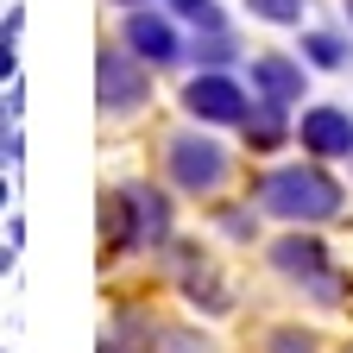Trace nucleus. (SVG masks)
<instances>
[{
  "mask_svg": "<svg viewBox=\"0 0 353 353\" xmlns=\"http://www.w3.org/2000/svg\"><path fill=\"white\" fill-rule=\"evenodd\" d=\"M252 208L284 221V228H322L347 208V183L322 164V158H296V164H272L252 176Z\"/></svg>",
  "mask_w": 353,
  "mask_h": 353,
  "instance_id": "1",
  "label": "nucleus"
},
{
  "mask_svg": "<svg viewBox=\"0 0 353 353\" xmlns=\"http://www.w3.org/2000/svg\"><path fill=\"white\" fill-rule=\"evenodd\" d=\"M164 176H170V190L176 196H190V202H214L221 190L234 183V152L214 139L208 126H176L170 139H164Z\"/></svg>",
  "mask_w": 353,
  "mask_h": 353,
  "instance_id": "2",
  "label": "nucleus"
},
{
  "mask_svg": "<svg viewBox=\"0 0 353 353\" xmlns=\"http://www.w3.org/2000/svg\"><path fill=\"white\" fill-rule=\"evenodd\" d=\"M152 76L158 70L139 63L120 38L101 44L95 51V108H101V120H132L139 108H152Z\"/></svg>",
  "mask_w": 353,
  "mask_h": 353,
  "instance_id": "3",
  "label": "nucleus"
},
{
  "mask_svg": "<svg viewBox=\"0 0 353 353\" xmlns=\"http://www.w3.org/2000/svg\"><path fill=\"white\" fill-rule=\"evenodd\" d=\"M120 44L139 63H152V70H176V63L190 57L183 19H176V13H158V7H126L120 13Z\"/></svg>",
  "mask_w": 353,
  "mask_h": 353,
  "instance_id": "4",
  "label": "nucleus"
},
{
  "mask_svg": "<svg viewBox=\"0 0 353 353\" xmlns=\"http://www.w3.org/2000/svg\"><path fill=\"white\" fill-rule=\"evenodd\" d=\"M183 114L196 120V126H240L246 120V108H252V95H246V82L234 76V70H196L190 82H183Z\"/></svg>",
  "mask_w": 353,
  "mask_h": 353,
  "instance_id": "5",
  "label": "nucleus"
},
{
  "mask_svg": "<svg viewBox=\"0 0 353 353\" xmlns=\"http://www.w3.org/2000/svg\"><path fill=\"white\" fill-rule=\"evenodd\" d=\"M120 196H126V221H132V259H139V252H164L176 240V202H170V190L132 176V183H120Z\"/></svg>",
  "mask_w": 353,
  "mask_h": 353,
  "instance_id": "6",
  "label": "nucleus"
},
{
  "mask_svg": "<svg viewBox=\"0 0 353 353\" xmlns=\"http://www.w3.org/2000/svg\"><path fill=\"white\" fill-rule=\"evenodd\" d=\"M265 265H272L284 284L309 290L316 278H328V272H334V252H328V240H322L316 228H284L272 246H265Z\"/></svg>",
  "mask_w": 353,
  "mask_h": 353,
  "instance_id": "7",
  "label": "nucleus"
},
{
  "mask_svg": "<svg viewBox=\"0 0 353 353\" xmlns=\"http://www.w3.org/2000/svg\"><path fill=\"white\" fill-rule=\"evenodd\" d=\"M290 139H296L309 158H322V164L353 158V114H347L341 101H316V108L296 114V132H290Z\"/></svg>",
  "mask_w": 353,
  "mask_h": 353,
  "instance_id": "8",
  "label": "nucleus"
},
{
  "mask_svg": "<svg viewBox=\"0 0 353 353\" xmlns=\"http://www.w3.org/2000/svg\"><path fill=\"white\" fill-rule=\"evenodd\" d=\"M246 82H252V95L296 108L309 95V63L303 57H284V51H259V57H246Z\"/></svg>",
  "mask_w": 353,
  "mask_h": 353,
  "instance_id": "9",
  "label": "nucleus"
},
{
  "mask_svg": "<svg viewBox=\"0 0 353 353\" xmlns=\"http://www.w3.org/2000/svg\"><path fill=\"white\" fill-rule=\"evenodd\" d=\"M158 328L164 322L145 303H114L101 334H95V353H158Z\"/></svg>",
  "mask_w": 353,
  "mask_h": 353,
  "instance_id": "10",
  "label": "nucleus"
},
{
  "mask_svg": "<svg viewBox=\"0 0 353 353\" xmlns=\"http://www.w3.org/2000/svg\"><path fill=\"white\" fill-rule=\"evenodd\" d=\"M240 132H246V152H252V158H265V152H278V145L290 139V132H296V120H290V108H284V101H265V95H252V108H246Z\"/></svg>",
  "mask_w": 353,
  "mask_h": 353,
  "instance_id": "11",
  "label": "nucleus"
},
{
  "mask_svg": "<svg viewBox=\"0 0 353 353\" xmlns=\"http://www.w3.org/2000/svg\"><path fill=\"white\" fill-rule=\"evenodd\" d=\"M101 265H114V259H132V221H126V196H120V183L101 196Z\"/></svg>",
  "mask_w": 353,
  "mask_h": 353,
  "instance_id": "12",
  "label": "nucleus"
},
{
  "mask_svg": "<svg viewBox=\"0 0 353 353\" xmlns=\"http://www.w3.org/2000/svg\"><path fill=\"white\" fill-rule=\"evenodd\" d=\"M208 221H214V234L221 240H234V246H259V228H265V214L246 202H208Z\"/></svg>",
  "mask_w": 353,
  "mask_h": 353,
  "instance_id": "13",
  "label": "nucleus"
},
{
  "mask_svg": "<svg viewBox=\"0 0 353 353\" xmlns=\"http://www.w3.org/2000/svg\"><path fill=\"white\" fill-rule=\"evenodd\" d=\"M183 63H196V70H234V63H246V51H240L234 26H228V32H196Z\"/></svg>",
  "mask_w": 353,
  "mask_h": 353,
  "instance_id": "14",
  "label": "nucleus"
},
{
  "mask_svg": "<svg viewBox=\"0 0 353 353\" xmlns=\"http://www.w3.org/2000/svg\"><path fill=\"white\" fill-rule=\"evenodd\" d=\"M303 63H309V70H347V63H353V44H347V32L309 26V32H303Z\"/></svg>",
  "mask_w": 353,
  "mask_h": 353,
  "instance_id": "15",
  "label": "nucleus"
},
{
  "mask_svg": "<svg viewBox=\"0 0 353 353\" xmlns=\"http://www.w3.org/2000/svg\"><path fill=\"white\" fill-rule=\"evenodd\" d=\"M259 353H322V334L303 322H272L259 328Z\"/></svg>",
  "mask_w": 353,
  "mask_h": 353,
  "instance_id": "16",
  "label": "nucleus"
},
{
  "mask_svg": "<svg viewBox=\"0 0 353 353\" xmlns=\"http://www.w3.org/2000/svg\"><path fill=\"white\" fill-rule=\"evenodd\" d=\"M164 13H176L190 32H228V13H221V0H164Z\"/></svg>",
  "mask_w": 353,
  "mask_h": 353,
  "instance_id": "17",
  "label": "nucleus"
},
{
  "mask_svg": "<svg viewBox=\"0 0 353 353\" xmlns=\"http://www.w3.org/2000/svg\"><path fill=\"white\" fill-rule=\"evenodd\" d=\"M158 353H221V347H214V334H202L190 322H170V328H158Z\"/></svg>",
  "mask_w": 353,
  "mask_h": 353,
  "instance_id": "18",
  "label": "nucleus"
},
{
  "mask_svg": "<svg viewBox=\"0 0 353 353\" xmlns=\"http://www.w3.org/2000/svg\"><path fill=\"white\" fill-rule=\"evenodd\" d=\"M246 13H252V19H265V26H303L309 0H246Z\"/></svg>",
  "mask_w": 353,
  "mask_h": 353,
  "instance_id": "19",
  "label": "nucleus"
},
{
  "mask_svg": "<svg viewBox=\"0 0 353 353\" xmlns=\"http://www.w3.org/2000/svg\"><path fill=\"white\" fill-rule=\"evenodd\" d=\"M7 82H19V44L0 38V88H7Z\"/></svg>",
  "mask_w": 353,
  "mask_h": 353,
  "instance_id": "20",
  "label": "nucleus"
},
{
  "mask_svg": "<svg viewBox=\"0 0 353 353\" xmlns=\"http://www.w3.org/2000/svg\"><path fill=\"white\" fill-rule=\"evenodd\" d=\"M19 32H26V7H7V19H0V38H13V44H19Z\"/></svg>",
  "mask_w": 353,
  "mask_h": 353,
  "instance_id": "21",
  "label": "nucleus"
},
{
  "mask_svg": "<svg viewBox=\"0 0 353 353\" xmlns=\"http://www.w3.org/2000/svg\"><path fill=\"white\" fill-rule=\"evenodd\" d=\"M7 246H26V214L7 208Z\"/></svg>",
  "mask_w": 353,
  "mask_h": 353,
  "instance_id": "22",
  "label": "nucleus"
},
{
  "mask_svg": "<svg viewBox=\"0 0 353 353\" xmlns=\"http://www.w3.org/2000/svg\"><path fill=\"white\" fill-rule=\"evenodd\" d=\"M13 252H19V246H0V278H7V272H13Z\"/></svg>",
  "mask_w": 353,
  "mask_h": 353,
  "instance_id": "23",
  "label": "nucleus"
},
{
  "mask_svg": "<svg viewBox=\"0 0 353 353\" xmlns=\"http://www.w3.org/2000/svg\"><path fill=\"white\" fill-rule=\"evenodd\" d=\"M13 208V183H7V176H0V214H7Z\"/></svg>",
  "mask_w": 353,
  "mask_h": 353,
  "instance_id": "24",
  "label": "nucleus"
},
{
  "mask_svg": "<svg viewBox=\"0 0 353 353\" xmlns=\"http://www.w3.org/2000/svg\"><path fill=\"white\" fill-rule=\"evenodd\" d=\"M114 7H120V13H126V7H152V0H114Z\"/></svg>",
  "mask_w": 353,
  "mask_h": 353,
  "instance_id": "25",
  "label": "nucleus"
},
{
  "mask_svg": "<svg viewBox=\"0 0 353 353\" xmlns=\"http://www.w3.org/2000/svg\"><path fill=\"white\" fill-rule=\"evenodd\" d=\"M347 19H353V0H347Z\"/></svg>",
  "mask_w": 353,
  "mask_h": 353,
  "instance_id": "26",
  "label": "nucleus"
},
{
  "mask_svg": "<svg viewBox=\"0 0 353 353\" xmlns=\"http://www.w3.org/2000/svg\"><path fill=\"white\" fill-rule=\"evenodd\" d=\"M341 353H353V341H347V347H341Z\"/></svg>",
  "mask_w": 353,
  "mask_h": 353,
  "instance_id": "27",
  "label": "nucleus"
},
{
  "mask_svg": "<svg viewBox=\"0 0 353 353\" xmlns=\"http://www.w3.org/2000/svg\"><path fill=\"white\" fill-rule=\"evenodd\" d=\"M0 353H7V347H0Z\"/></svg>",
  "mask_w": 353,
  "mask_h": 353,
  "instance_id": "28",
  "label": "nucleus"
}]
</instances>
